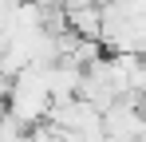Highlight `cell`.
Segmentation results:
<instances>
[{"mask_svg":"<svg viewBox=\"0 0 146 142\" xmlns=\"http://www.w3.org/2000/svg\"><path fill=\"white\" fill-rule=\"evenodd\" d=\"M4 95H8V75L0 71V103H4Z\"/></svg>","mask_w":146,"mask_h":142,"instance_id":"1","label":"cell"}]
</instances>
